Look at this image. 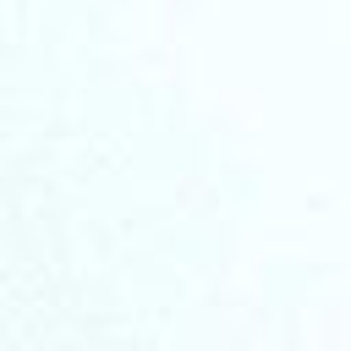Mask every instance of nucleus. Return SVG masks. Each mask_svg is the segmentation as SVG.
I'll return each instance as SVG.
<instances>
[]
</instances>
